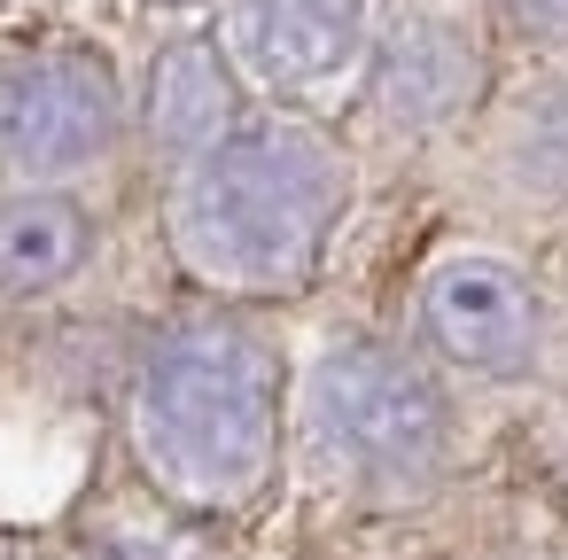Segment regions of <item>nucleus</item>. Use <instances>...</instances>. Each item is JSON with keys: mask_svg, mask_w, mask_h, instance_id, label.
I'll use <instances>...</instances> for the list:
<instances>
[{"mask_svg": "<svg viewBox=\"0 0 568 560\" xmlns=\"http://www.w3.org/2000/svg\"><path fill=\"white\" fill-rule=\"evenodd\" d=\"M149 467L180 498H242L273 467V350L250 327H172L133 389Z\"/></svg>", "mask_w": 568, "mask_h": 560, "instance_id": "2", "label": "nucleus"}, {"mask_svg": "<svg viewBox=\"0 0 568 560\" xmlns=\"http://www.w3.org/2000/svg\"><path fill=\"white\" fill-rule=\"evenodd\" d=\"M420 327L467 374H521L537 350V296L514 265L459 250L420 281Z\"/></svg>", "mask_w": 568, "mask_h": 560, "instance_id": "5", "label": "nucleus"}, {"mask_svg": "<svg viewBox=\"0 0 568 560\" xmlns=\"http://www.w3.org/2000/svg\"><path fill=\"white\" fill-rule=\"evenodd\" d=\"M312 436L351 475L413 482V475H428L444 459L452 405H444V389L405 350H389V343H343L312 374Z\"/></svg>", "mask_w": 568, "mask_h": 560, "instance_id": "3", "label": "nucleus"}, {"mask_svg": "<svg viewBox=\"0 0 568 560\" xmlns=\"http://www.w3.org/2000/svg\"><path fill=\"white\" fill-rule=\"evenodd\" d=\"M87 257H94L87 203H71L55 187L0 195V296H48V288L79 281Z\"/></svg>", "mask_w": 568, "mask_h": 560, "instance_id": "7", "label": "nucleus"}, {"mask_svg": "<svg viewBox=\"0 0 568 560\" xmlns=\"http://www.w3.org/2000/svg\"><path fill=\"white\" fill-rule=\"evenodd\" d=\"M234 125H242V94H234L219 48H203V40L164 48V55H156V79H149V133H156L172 156H203V149H219Z\"/></svg>", "mask_w": 568, "mask_h": 560, "instance_id": "8", "label": "nucleus"}, {"mask_svg": "<svg viewBox=\"0 0 568 560\" xmlns=\"http://www.w3.org/2000/svg\"><path fill=\"white\" fill-rule=\"evenodd\" d=\"M125 133L118 79L94 55H40L0 79V164L24 180H71Z\"/></svg>", "mask_w": 568, "mask_h": 560, "instance_id": "4", "label": "nucleus"}, {"mask_svg": "<svg viewBox=\"0 0 568 560\" xmlns=\"http://www.w3.org/2000/svg\"><path fill=\"white\" fill-rule=\"evenodd\" d=\"M467 86H475V55H467L452 32H436V24L405 32V40L389 48V63H382V102H389L405 125L452 118V110L467 102Z\"/></svg>", "mask_w": 568, "mask_h": 560, "instance_id": "9", "label": "nucleus"}, {"mask_svg": "<svg viewBox=\"0 0 568 560\" xmlns=\"http://www.w3.org/2000/svg\"><path fill=\"white\" fill-rule=\"evenodd\" d=\"M358 40H366V0H242L234 9V48L273 86H320L351 71Z\"/></svg>", "mask_w": 568, "mask_h": 560, "instance_id": "6", "label": "nucleus"}, {"mask_svg": "<svg viewBox=\"0 0 568 560\" xmlns=\"http://www.w3.org/2000/svg\"><path fill=\"white\" fill-rule=\"evenodd\" d=\"M351 203L343 156L304 125H234L172 195L180 257L219 288H288L320 265Z\"/></svg>", "mask_w": 568, "mask_h": 560, "instance_id": "1", "label": "nucleus"}]
</instances>
